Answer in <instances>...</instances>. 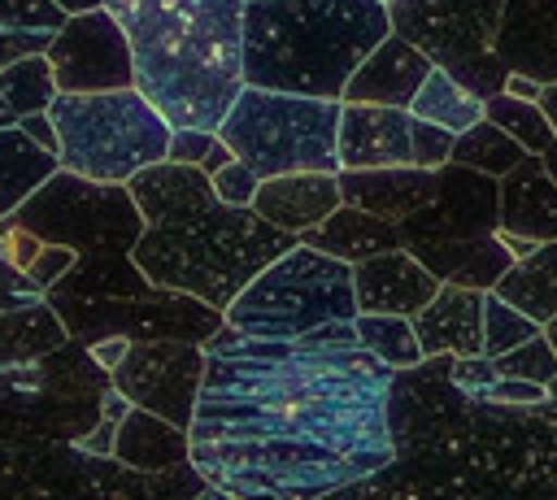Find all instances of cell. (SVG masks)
Wrapping results in <instances>:
<instances>
[{
	"label": "cell",
	"instance_id": "6da1fadb",
	"mask_svg": "<svg viewBox=\"0 0 557 500\" xmlns=\"http://www.w3.org/2000/svg\"><path fill=\"white\" fill-rule=\"evenodd\" d=\"M392 378L352 322L296 339H257L222 322L205 339L191 465L239 496H331L396 457Z\"/></svg>",
	"mask_w": 557,
	"mask_h": 500
},
{
	"label": "cell",
	"instance_id": "7a4b0ae2",
	"mask_svg": "<svg viewBox=\"0 0 557 500\" xmlns=\"http://www.w3.org/2000/svg\"><path fill=\"white\" fill-rule=\"evenodd\" d=\"M435 352L396 370L387 422L396 457L318 500H557V396L483 404Z\"/></svg>",
	"mask_w": 557,
	"mask_h": 500
},
{
	"label": "cell",
	"instance_id": "3957f363",
	"mask_svg": "<svg viewBox=\"0 0 557 500\" xmlns=\"http://www.w3.org/2000/svg\"><path fill=\"white\" fill-rule=\"evenodd\" d=\"M126 187L144 213V235L131 257L148 283L200 296L222 313L274 257L300 243L257 209L218 200L200 165L161 161L139 170Z\"/></svg>",
	"mask_w": 557,
	"mask_h": 500
},
{
	"label": "cell",
	"instance_id": "277c9868",
	"mask_svg": "<svg viewBox=\"0 0 557 500\" xmlns=\"http://www.w3.org/2000/svg\"><path fill=\"white\" fill-rule=\"evenodd\" d=\"M135 57V87L170 126L218 130L244 91L248 0H109Z\"/></svg>",
	"mask_w": 557,
	"mask_h": 500
},
{
	"label": "cell",
	"instance_id": "5b68a950",
	"mask_svg": "<svg viewBox=\"0 0 557 500\" xmlns=\"http://www.w3.org/2000/svg\"><path fill=\"white\" fill-rule=\"evenodd\" d=\"M387 35L383 0H248L244 83L344 100L352 70Z\"/></svg>",
	"mask_w": 557,
	"mask_h": 500
},
{
	"label": "cell",
	"instance_id": "8992f818",
	"mask_svg": "<svg viewBox=\"0 0 557 500\" xmlns=\"http://www.w3.org/2000/svg\"><path fill=\"white\" fill-rule=\"evenodd\" d=\"M9 217L35 230L44 243L74 252V265L48 287V300H109L157 287L131 257L144 235V213L126 183H91L83 174L57 170Z\"/></svg>",
	"mask_w": 557,
	"mask_h": 500
},
{
	"label": "cell",
	"instance_id": "52a82bcc",
	"mask_svg": "<svg viewBox=\"0 0 557 500\" xmlns=\"http://www.w3.org/2000/svg\"><path fill=\"white\" fill-rule=\"evenodd\" d=\"M126 409L131 400L113 387V374L78 339L0 370V439L13 443H74L113 457Z\"/></svg>",
	"mask_w": 557,
	"mask_h": 500
},
{
	"label": "cell",
	"instance_id": "ba28073f",
	"mask_svg": "<svg viewBox=\"0 0 557 500\" xmlns=\"http://www.w3.org/2000/svg\"><path fill=\"white\" fill-rule=\"evenodd\" d=\"M48 117L61 139V170L91 183H131L170 157L174 126L139 87L61 91Z\"/></svg>",
	"mask_w": 557,
	"mask_h": 500
},
{
	"label": "cell",
	"instance_id": "9c48e42d",
	"mask_svg": "<svg viewBox=\"0 0 557 500\" xmlns=\"http://www.w3.org/2000/svg\"><path fill=\"white\" fill-rule=\"evenodd\" d=\"M339 113H344V100L244 83V91L218 122V139L257 178H278L300 170L339 174V148H335Z\"/></svg>",
	"mask_w": 557,
	"mask_h": 500
},
{
	"label": "cell",
	"instance_id": "30bf717a",
	"mask_svg": "<svg viewBox=\"0 0 557 500\" xmlns=\"http://www.w3.org/2000/svg\"><path fill=\"white\" fill-rule=\"evenodd\" d=\"M200 487L205 474L191 461L148 474L74 443L0 439V500H196Z\"/></svg>",
	"mask_w": 557,
	"mask_h": 500
},
{
	"label": "cell",
	"instance_id": "8fae6325",
	"mask_svg": "<svg viewBox=\"0 0 557 500\" xmlns=\"http://www.w3.org/2000/svg\"><path fill=\"white\" fill-rule=\"evenodd\" d=\"M357 317L352 265L309 243L274 257L231 304L226 326L257 339H296L331 322Z\"/></svg>",
	"mask_w": 557,
	"mask_h": 500
},
{
	"label": "cell",
	"instance_id": "7c38bea8",
	"mask_svg": "<svg viewBox=\"0 0 557 500\" xmlns=\"http://www.w3.org/2000/svg\"><path fill=\"white\" fill-rule=\"evenodd\" d=\"M505 0H392V30L418 43L440 70L479 96L505 91V61L496 57Z\"/></svg>",
	"mask_w": 557,
	"mask_h": 500
},
{
	"label": "cell",
	"instance_id": "4fadbf2b",
	"mask_svg": "<svg viewBox=\"0 0 557 500\" xmlns=\"http://www.w3.org/2000/svg\"><path fill=\"white\" fill-rule=\"evenodd\" d=\"M70 339L100 343V339H196L205 343L226 313L205 304L200 296L152 287L144 296H109V300H48Z\"/></svg>",
	"mask_w": 557,
	"mask_h": 500
},
{
	"label": "cell",
	"instance_id": "5bb4252c",
	"mask_svg": "<svg viewBox=\"0 0 557 500\" xmlns=\"http://www.w3.org/2000/svg\"><path fill=\"white\" fill-rule=\"evenodd\" d=\"M205 383V343L196 339H131L113 365V387L135 404L174 426H191Z\"/></svg>",
	"mask_w": 557,
	"mask_h": 500
},
{
	"label": "cell",
	"instance_id": "9a60e30c",
	"mask_svg": "<svg viewBox=\"0 0 557 500\" xmlns=\"http://www.w3.org/2000/svg\"><path fill=\"white\" fill-rule=\"evenodd\" d=\"M57 74L61 91H113V87H135V57L126 43L122 22L113 17L109 4L65 13L61 30L44 48Z\"/></svg>",
	"mask_w": 557,
	"mask_h": 500
},
{
	"label": "cell",
	"instance_id": "2e32d148",
	"mask_svg": "<svg viewBox=\"0 0 557 500\" xmlns=\"http://www.w3.org/2000/svg\"><path fill=\"white\" fill-rule=\"evenodd\" d=\"M400 248L440 243V239H474L500 230V178L470 165H440V191L426 209L396 222Z\"/></svg>",
	"mask_w": 557,
	"mask_h": 500
},
{
	"label": "cell",
	"instance_id": "e0dca14e",
	"mask_svg": "<svg viewBox=\"0 0 557 500\" xmlns=\"http://www.w3.org/2000/svg\"><path fill=\"white\" fill-rule=\"evenodd\" d=\"M339 170L413 165V113L392 104H348L339 113Z\"/></svg>",
	"mask_w": 557,
	"mask_h": 500
},
{
	"label": "cell",
	"instance_id": "ac0fdd59",
	"mask_svg": "<svg viewBox=\"0 0 557 500\" xmlns=\"http://www.w3.org/2000/svg\"><path fill=\"white\" fill-rule=\"evenodd\" d=\"M352 287H357V313H400L413 317L435 300L444 287L409 248H392L379 257H366L352 265Z\"/></svg>",
	"mask_w": 557,
	"mask_h": 500
},
{
	"label": "cell",
	"instance_id": "d6986e66",
	"mask_svg": "<svg viewBox=\"0 0 557 500\" xmlns=\"http://www.w3.org/2000/svg\"><path fill=\"white\" fill-rule=\"evenodd\" d=\"M431 70H435V61H431L418 43H409V39H400V35L392 30V35H387L383 43H374V52L352 70V78H348V87H344V100H348V104H392V109H409Z\"/></svg>",
	"mask_w": 557,
	"mask_h": 500
},
{
	"label": "cell",
	"instance_id": "ffe728a7",
	"mask_svg": "<svg viewBox=\"0 0 557 500\" xmlns=\"http://www.w3.org/2000/svg\"><path fill=\"white\" fill-rule=\"evenodd\" d=\"M496 57L509 74L557 83V0H505Z\"/></svg>",
	"mask_w": 557,
	"mask_h": 500
},
{
	"label": "cell",
	"instance_id": "44dd1931",
	"mask_svg": "<svg viewBox=\"0 0 557 500\" xmlns=\"http://www.w3.org/2000/svg\"><path fill=\"white\" fill-rule=\"evenodd\" d=\"M344 204H357L374 217L405 222L409 213L426 209L440 191V170L426 165H374V170H339Z\"/></svg>",
	"mask_w": 557,
	"mask_h": 500
},
{
	"label": "cell",
	"instance_id": "7402d4cb",
	"mask_svg": "<svg viewBox=\"0 0 557 500\" xmlns=\"http://www.w3.org/2000/svg\"><path fill=\"white\" fill-rule=\"evenodd\" d=\"M344 204L339 196V178L322 174V170H300V174H278V178H261L252 209L278 226V230H309L318 222H326L335 209Z\"/></svg>",
	"mask_w": 557,
	"mask_h": 500
},
{
	"label": "cell",
	"instance_id": "603a6c76",
	"mask_svg": "<svg viewBox=\"0 0 557 500\" xmlns=\"http://www.w3.org/2000/svg\"><path fill=\"white\" fill-rule=\"evenodd\" d=\"M483 296L474 287L444 283L426 309L413 313V330L422 343V357L448 352V357H479L483 352Z\"/></svg>",
	"mask_w": 557,
	"mask_h": 500
},
{
	"label": "cell",
	"instance_id": "cb8c5ba5",
	"mask_svg": "<svg viewBox=\"0 0 557 500\" xmlns=\"http://www.w3.org/2000/svg\"><path fill=\"white\" fill-rule=\"evenodd\" d=\"M500 230L535 243L557 239V183L540 152L500 178Z\"/></svg>",
	"mask_w": 557,
	"mask_h": 500
},
{
	"label": "cell",
	"instance_id": "d4e9b609",
	"mask_svg": "<svg viewBox=\"0 0 557 500\" xmlns=\"http://www.w3.org/2000/svg\"><path fill=\"white\" fill-rule=\"evenodd\" d=\"M409 252L440 278L474 291H492L500 274L513 265L505 235H474V239H440V243H409Z\"/></svg>",
	"mask_w": 557,
	"mask_h": 500
},
{
	"label": "cell",
	"instance_id": "484cf974",
	"mask_svg": "<svg viewBox=\"0 0 557 500\" xmlns=\"http://www.w3.org/2000/svg\"><path fill=\"white\" fill-rule=\"evenodd\" d=\"M296 239L309 243V248H318V252H331V257H339V261H348V265L400 248L396 222L374 217V213H366V209H357V204H339L326 222L300 230Z\"/></svg>",
	"mask_w": 557,
	"mask_h": 500
},
{
	"label": "cell",
	"instance_id": "4316f807",
	"mask_svg": "<svg viewBox=\"0 0 557 500\" xmlns=\"http://www.w3.org/2000/svg\"><path fill=\"white\" fill-rule=\"evenodd\" d=\"M113 457L135 465V470H148V474L178 470V465L191 461V435H187V426H174V422L131 404L122 426H117Z\"/></svg>",
	"mask_w": 557,
	"mask_h": 500
},
{
	"label": "cell",
	"instance_id": "83f0119b",
	"mask_svg": "<svg viewBox=\"0 0 557 500\" xmlns=\"http://www.w3.org/2000/svg\"><path fill=\"white\" fill-rule=\"evenodd\" d=\"M57 170H61V157L39 148L22 130V122L0 126V217H9L17 204H26Z\"/></svg>",
	"mask_w": 557,
	"mask_h": 500
},
{
	"label": "cell",
	"instance_id": "f1b7e54d",
	"mask_svg": "<svg viewBox=\"0 0 557 500\" xmlns=\"http://www.w3.org/2000/svg\"><path fill=\"white\" fill-rule=\"evenodd\" d=\"M505 304L522 309L527 317H535L540 326H548L557 317V239L535 243L527 257H518L500 283L492 287Z\"/></svg>",
	"mask_w": 557,
	"mask_h": 500
},
{
	"label": "cell",
	"instance_id": "f546056e",
	"mask_svg": "<svg viewBox=\"0 0 557 500\" xmlns=\"http://www.w3.org/2000/svg\"><path fill=\"white\" fill-rule=\"evenodd\" d=\"M65 339H70V330L48 300H35L26 309H9V313H0V370L35 361V357L61 348Z\"/></svg>",
	"mask_w": 557,
	"mask_h": 500
},
{
	"label": "cell",
	"instance_id": "4dcf8cb0",
	"mask_svg": "<svg viewBox=\"0 0 557 500\" xmlns=\"http://www.w3.org/2000/svg\"><path fill=\"white\" fill-rule=\"evenodd\" d=\"M409 113L422 117V122H435V126H444V130H453V135H461V130H470L474 122L487 117V96L470 91L466 83H457L448 70L435 65V70L426 74L422 91L413 96Z\"/></svg>",
	"mask_w": 557,
	"mask_h": 500
},
{
	"label": "cell",
	"instance_id": "1f68e13d",
	"mask_svg": "<svg viewBox=\"0 0 557 500\" xmlns=\"http://www.w3.org/2000/svg\"><path fill=\"white\" fill-rule=\"evenodd\" d=\"M61 22L65 9L57 0H0V70L26 52H44Z\"/></svg>",
	"mask_w": 557,
	"mask_h": 500
},
{
	"label": "cell",
	"instance_id": "d6a6232c",
	"mask_svg": "<svg viewBox=\"0 0 557 500\" xmlns=\"http://www.w3.org/2000/svg\"><path fill=\"white\" fill-rule=\"evenodd\" d=\"M0 96H4V104H9V113H13V117L48 113V109H52V100L61 96L48 52H26V57L9 61V65L0 70Z\"/></svg>",
	"mask_w": 557,
	"mask_h": 500
},
{
	"label": "cell",
	"instance_id": "836d02e7",
	"mask_svg": "<svg viewBox=\"0 0 557 500\" xmlns=\"http://www.w3.org/2000/svg\"><path fill=\"white\" fill-rule=\"evenodd\" d=\"M531 152L509 135V130H500L492 117H483V122H474L470 130H461L457 135V143H453V161L457 165H470V170H483V174H492V178H505L513 165H522Z\"/></svg>",
	"mask_w": 557,
	"mask_h": 500
},
{
	"label": "cell",
	"instance_id": "e575fe53",
	"mask_svg": "<svg viewBox=\"0 0 557 500\" xmlns=\"http://www.w3.org/2000/svg\"><path fill=\"white\" fill-rule=\"evenodd\" d=\"M357 326V339L392 370H409L422 361V343H418V330H413V317H400V313H357L352 317Z\"/></svg>",
	"mask_w": 557,
	"mask_h": 500
},
{
	"label": "cell",
	"instance_id": "d590c367",
	"mask_svg": "<svg viewBox=\"0 0 557 500\" xmlns=\"http://www.w3.org/2000/svg\"><path fill=\"white\" fill-rule=\"evenodd\" d=\"M487 117H492L500 130H509L527 152H544V148L557 139V130H553V122L544 117L540 100H518V96H509V91H496V96H487Z\"/></svg>",
	"mask_w": 557,
	"mask_h": 500
},
{
	"label": "cell",
	"instance_id": "8d00e7d4",
	"mask_svg": "<svg viewBox=\"0 0 557 500\" xmlns=\"http://www.w3.org/2000/svg\"><path fill=\"white\" fill-rule=\"evenodd\" d=\"M540 330H544V326H540L535 317H527L522 309L505 304L496 291L483 296V357H500V352L518 348L522 339H531V335H540Z\"/></svg>",
	"mask_w": 557,
	"mask_h": 500
},
{
	"label": "cell",
	"instance_id": "74e56055",
	"mask_svg": "<svg viewBox=\"0 0 557 500\" xmlns=\"http://www.w3.org/2000/svg\"><path fill=\"white\" fill-rule=\"evenodd\" d=\"M492 365H496L500 378H531V383H544V387H548V383L557 378V348H553V339L540 330V335L522 339L518 348L492 357Z\"/></svg>",
	"mask_w": 557,
	"mask_h": 500
},
{
	"label": "cell",
	"instance_id": "f35d334b",
	"mask_svg": "<svg viewBox=\"0 0 557 500\" xmlns=\"http://www.w3.org/2000/svg\"><path fill=\"white\" fill-rule=\"evenodd\" d=\"M213 191H218V200H226V204H235V209H252V200H257V187H261V178L239 161V157H231L213 178Z\"/></svg>",
	"mask_w": 557,
	"mask_h": 500
},
{
	"label": "cell",
	"instance_id": "ab89813d",
	"mask_svg": "<svg viewBox=\"0 0 557 500\" xmlns=\"http://www.w3.org/2000/svg\"><path fill=\"white\" fill-rule=\"evenodd\" d=\"M453 143H457V135H453V130H444V126H435V122L413 117V165H426V170L448 165V161H453Z\"/></svg>",
	"mask_w": 557,
	"mask_h": 500
},
{
	"label": "cell",
	"instance_id": "60d3db41",
	"mask_svg": "<svg viewBox=\"0 0 557 500\" xmlns=\"http://www.w3.org/2000/svg\"><path fill=\"white\" fill-rule=\"evenodd\" d=\"M35 300H48V291H44L26 270H17V265L0 252V313L26 309V304H35Z\"/></svg>",
	"mask_w": 557,
	"mask_h": 500
},
{
	"label": "cell",
	"instance_id": "b9f144b4",
	"mask_svg": "<svg viewBox=\"0 0 557 500\" xmlns=\"http://www.w3.org/2000/svg\"><path fill=\"white\" fill-rule=\"evenodd\" d=\"M474 400L522 409V404H540V400H548V387H544V383H531V378H492Z\"/></svg>",
	"mask_w": 557,
	"mask_h": 500
},
{
	"label": "cell",
	"instance_id": "7bdbcfd3",
	"mask_svg": "<svg viewBox=\"0 0 557 500\" xmlns=\"http://www.w3.org/2000/svg\"><path fill=\"white\" fill-rule=\"evenodd\" d=\"M213 143H218V130H205V126H174V135H170V157H165V161H174V165H200Z\"/></svg>",
	"mask_w": 557,
	"mask_h": 500
},
{
	"label": "cell",
	"instance_id": "ee69618b",
	"mask_svg": "<svg viewBox=\"0 0 557 500\" xmlns=\"http://www.w3.org/2000/svg\"><path fill=\"white\" fill-rule=\"evenodd\" d=\"M448 378L461 387V391H470V396H479L492 378H500L496 374V365H492V357H453V365H448Z\"/></svg>",
	"mask_w": 557,
	"mask_h": 500
},
{
	"label": "cell",
	"instance_id": "f6af8a7d",
	"mask_svg": "<svg viewBox=\"0 0 557 500\" xmlns=\"http://www.w3.org/2000/svg\"><path fill=\"white\" fill-rule=\"evenodd\" d=\"M22 122V130L39 143V148H48V152H57L61 157V139H57V126H52V117L48 113H30V117H17Z\"/></svg>",
	"mask_w": 557,
	"mask_h": 500
},
{
	"label": "cell",
	"instance_id": "bcb514c9",
	"mask_svg": "<svg viewBox=\"0 0 557 500\" xmlns=\"http://www.w3.org/2000/svg\"><path fill=\"white\" fill-rule=\"evenodd\" d=\"M540 87H544V83H535V78H527V74H509V78H505V91L518 96V100H540Z\"/></svg>",
	"mask_w": 557,
	"mask_h": 500
},
{
	"label": "cell",
	"instance_id": "7dc6e473",
	"mask_svg": "<svg viewBox=\"0 0 557 500\" xmlns=\"http://www.w3.org/2000/svg\"><path fill=\"white\" fill-rule=\"evenodd\" d=\"M196 500H283V496H265V491H261V496H239V491H226V487H213V483H205Z\"/></svg>",
	"mask_w": 557,
	"mask_h": 500
},
{
	"label": "cell",
	"instance_id": "c3c4849f",
	"mask_svg": "<svg viewBox=\"0 0 557 500\" xmlns=\"http://www.w3.org/2000/svg\"><path fill=\"white\" fill-rule=\"evenodd\" d=\"M231 157H235V152H231V148H226V143H222V139H218V143H213V148H209V157H205V161H200V170H205V174H209V178H213V174H218V170H222V165H226V161H231Z\"/></svg>",
	"mask_w": 557,
	"mask_h": 500
},
{
	"label": "cell",
	"instance_id": "681fc988",
	"mask_svg": "<svg viewBox=\"0 0 557 500\" xmlns=\"http://www.w3.org/2000/svg\"><path fill=\"white\" fill-rule=\"evenodd\" d=\"M540 109H544V117H548L553 130H557V83H544V87H540Z\"/></svg>",
	"mask_w": 557,
	"mask_h": 500
},
{
	"label": "cell",
	"instance_id": "f907efd6",
	"mask_svg": "<svg viewBox=\"0 0 557 500\" xmlns=\"http://www.w3.org/2000/svg\"><path fill=\"white\" fill-rule=\"evenodd\" d=\"M65 13H83V9H100V4H109V0H57Z\"/></svg>",
	"mask_w": 557,
	"mask_h": 500
},
{
	"label": "cell",
	"instance_id": "816d5d0a",
	"mask_svg": "<svg viewBox=\"0 0 557 500\" xmlns=\"http://www.w3.org/2000/svg\"><path fill=\"white\" fill-rule=\"evenodd\" d=\"M540 157H544V165H548V174H553V183H557V139H553V143H548Z\"/></svg>",
	"mask_w": 557,
	"mask_h": 500
},
{
	"label": "cell",
	"instance_id": "f5cc1de1",
	"mask_svg": "<svg viewBox=\"0 0 557 500\" xmlns=\"http://www.w3.org/2000/svg\"><path fill=\"white\" fill-rule=\"evenodd\" d=\"M9 122H17V117L9 113V104H4V96H0V126H9Z\"/></svg>",
	"mask_w": 557,
	"mask_h": 500
},
{
	"label": "cell",
	"instance_id": "db71d44e",
	"mask_svg": "<svg viewBox=\"0 0 557 500\" xmlns=\"http://www.w3.org/2000/svg\"><path fill=\"white\" fill-rule=\"evenodd\" d=\"M544 335H548V339H553V348H557V317H553V322L544 326Z\"/></svg>",
	"mask_w": 557,
	"mask_h": 500
},
{
	"label": "cell",
	"instance_id": "11a10c76",
	"mask_svg": "<svg viewBox=\"0 0 557 500\" xmlns=\"http://www.w3.org/2000/svg\"><path fill=\"white\" fill-rule=\"evenodd\" d=\"M548 396H557V378H553V383H548Z\"/></svg>",
	"mask_w": 557,
	"mask_h": 500
},
{
	"label": "cell",
	"instance_id": "9f6ffc18",
	"mask_svg": "<svg viewBox=\"0 0 557 500\" xmlns=\"http://www.w3.org/2000/svg\"><path fill=\"white\" fill-rule=\"evenodd\" d=\"M383 4H392V0H383Z\"/></svg>",
	"mask_w": 557,
	"mask_h": 500
}]
</instances>
